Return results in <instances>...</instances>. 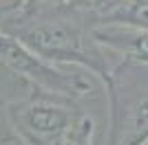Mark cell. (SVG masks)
I'll use <instances>...</instances> for the list:
<instances>
[{"label":"cell","mask_w":148,"mask_h":145,"mask_svg":"<svg viewBox=\"0 0 148 145\" xmlns=\"http://www.w3.org/2000/svg\"><path fill=\"white\" fill-rule=\"evenodd\" d=\"M11 127L29 145H58L86 108L82 101L31 88L25 97L0 106Z\"/></svg>","instance_id":"obj_4"},{"label":"cell","mask_w":148,"mask_h":145,"mask_svg":"<svg viewBox=\"0 0 148 145\" xmlns=\"http://www.w3.org/2000/svg\"><path fill=\"white\" fill-rule=\"evenodd\" d=\"M0 72H7V68H5V66H2V64H0Z\"/></svg>","instance_id":"obj_10"},{"label":"cell","mask_w":148,"mask_h":145,"mask_svg":"<svg viewBox=\"0 0 148 145\" xmlns=\"http://www.w3.org/2000/svg\"><path fill=\"white\" fill-rule=\"evenodd\" d=\"M25 7H27V0H0V22L20 16L25 11Z\"/></svg>","instance_id":"obj_9"},{"label":"cell","mask_w":148,"mask_h":145,"mask_svg":"<svg viewBox=\"0 0 148 145\" xmlns=\"http://www.w3.org/2000/svg\"><path fill=\"white\" fill-rule=\"evenodd\" d=\"M106 97V145H148V66L119 60Z\"/></svg>","instance_id":"obj_2"},{"label":"cell","mask_w":148,"mask_h":145,"mask_svg":"<svg viewBox=\"0 0 148 145\" xmlns=\"http://www.w3.org/2000/svg\"><path fill=\"white\" fill-rule=\"evenodd\" d=\"M0 64L31 88L69 97L82 103L104 92L102 81L88 70L47 62L2 29H0Z\"/></svg>","instance_id":"obj_3"},{"label":"cell","mask_w":148,"mask_h":145,"mask_svg":"<svg viewBox=\"0 0 148 145\" xmlns=\"http://www.w3.org/2000/svg\"><path fill=\"white\" fill-rule=\"evenodd\" d=\"M93 35L115 60L148 66V29L93 26Z\"/></svg>","instance_id":"obj_6"},{"label":"cell","mask_w":148,"mask_h":145,"mask_svg":"<svg viewBox=\"0 0 148 145\" xmlns=\"http://www.w3.org/2000/svg\"><path fill=\"white\" fill-rule=\"evenodd\" d=\"M95 130H97V123L93 119V115H88V110L77 119L71 132L64 136L58 145H95Z\"/></svg>","instance_id":"obj_7"},{"label":"cell","mask_w":148,"mask_h":145,"mask_svg":"<svg viewBox=\"0 0 148 145\" xmlns=\"http://www.w3.org/2000/svg\"><path fill=\"white\" fill-rule=\"evenodd\" d=\"M91 26L148 29V0H88L80 11Z\"/></svg>","instance_id":"obj_5"},{"label":"cell","mask_w":148,"mask_h":145,"mask_svg":"<svg viewBox=\"0 0 148 145\" xmlns=\"http://www.w3.org/2000/svg\"><path fill=\"white\" fill-rule=\"evenodd\" d=\"M0 29L47 62L88 70L102 86L111 81L113 68L119 62L97 42L91 24L73 11L20 13L0 22Z\"/></svg>","instance_id":"obj_1"},{"label":"cell","mask_w":148,"mask_h":145,"mask_svg":"<svg viewBox=\"0 0 148 145\" xmlns=\"http://www.w3.org/2000/svg\"><path fill=\"white\" fill-rule=\"evenodd\" d=\"M88 0H27V7L22 13H64V11H80Z\"/></svg>","instance_id":"obj_8"}]
</instances>
